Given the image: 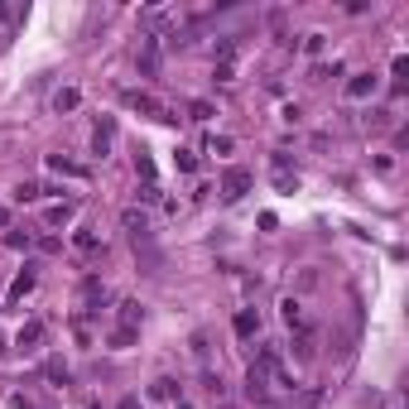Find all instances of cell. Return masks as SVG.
Wrapping results in <instances>:
<instances>
[{"instance_id": "19", "label": "cell", "mask_w": 409, "mask_h": 409, "mask_svg": "<svg viewBox=\"0 0 409 409\" xmlns=\"http://www.w3.org/2000/svg\"><path fill=\"white\" fill-rule=\"evenodd\" d=\"M39 198H44L39 183H19V188H15V203H39Z\"/></svg>"}, {"instance_id": "23", "label": "cell", "mask_w": 409, "mask_h": 409, "mask_svg": "<svg viewBox=\"0 0 409 409\" xmlns=\"http://www.w3.org/2000/svg\"><path fill=\"white\" fill-rule=\"evenodd\" d=\"M322 48H327V34H308V39H304V53H308V58H318Z\"/></svg>"}, {"instance_id": "8", "label": "cell", "mask_w": 409, "mask_h": 409, "mask_svg": "<svg viewBox=\"0 0 409 409\" xmlns=\"http://www.w3.org/2000/svg\"><path fill=\"white\" fill-rule=\"evenodd\" d=\"M280 313H284V322H289L294 332H313V327H308V313H304V304H299V299H284V304H280Z\"/></svg>"}, {"instance_id": "6", "label": "cell", "mask_w": 409, "mask_h": 409, "mask_svg": "<svg viewBox=\"0 0 409 409\" xmlns=\"http://www.w3.org/2000/svg\"><path fill=\"white\" fill-rule=\"evenodd\" d=\"M376 92V73H356L352 82H347V102H366Z\"/></svg>"}, {"instance_id": "13", "label": "cell", "mask_w": 409, "mask_h": 409, "mask_svg": "<svg viewBox=\"0 0 409 409\" xmlns=\"http://www.w3.org/2000/svg\"><path fill=\"white\" fill-rule=\"evenodd\" d=\"M106 299H111V294H106V284H102V280H87V284H82V304H87V313H97V308H102Z\"/></svg>"}, {"instance_id": "1", "label": "cell", "mask_w": 409, "mask_h": 409, "mask_svg": "<svg viewBox=\"0 0 409 409\" xmlns=\"http://www.w3.org/2000/svg\"><path fill=\"white\" fill-rule=\"evenodd\" d=\"M159 58H164V39L159 34H140V53H135V68L145 78H159Z\"/></svg>"}, {"instance_id": "29", "label": "cell", "mask_w": 409, "mask_h": 409, "mask_svg": "<svg viewBox=\"0 0 409 409\" xmlns=\"http://www.w3.org/2000/svg\"><path fill=\"white\" fill-rule=\"evenodd\" d=\"M174 409H193V405H183V400H179V405H174Z\"/></svg>"}, {"instance_id": "26", "label": "cell", "mask_w": 409, "mask_h": 409, "mask_svg": "<svg viewBox=\"0 0 409 409\" xmlns=\"http://www.w3.org/2000/svg\"><path fill=\"white\" fill-rule=\"evenodd\" d=\"M179 169H183V174H193V169H198V159H193V149H179Z\"/></svg>"}, {"instance_id": "32", "label": "cell", "mask_w": 409, "mask_h": 409, "mask_svg": "<svg viewBox=\"0 0 409 409\" xmlns=\"http://www.w3.org/2000/svg\"><path fill=\"white\" fill-rule=\"evenodd\" d=\"M221 409H236V405H221Z\"/></svg>"}, {"instance_id": "5", "label": "cell", "mask_w": 409, "mask_h": 409, "mask_svg": "<svg viewBox=\"0 0 409 409\" xmlns=\"http://www.w3.org/2000/svg\"><path fill=\"white\" fill-rule=\"evenodd\" d=\"M111 145H116V120L106 116L102 125L92 130V154H97V159H106V154H111Z\"/></svg>"}, {"instance_id": "20", "label": "cell", "mask_w": 409, "mask_h": 409, "mask_svg": "<svg viewBox=\"0 0 409 409\" xmlns=\"http://www.w3.org/2000/svg\"><path fill=\"white\" fill-rule=\"evenodd\" d=\"M203 385H207V395H212V400H226V381H221V376H212V371H207Z\"/></svg>"}, {"instance_id": "22", "label": "cell", "mask_w": 409, "mask_h": 409, "mask_svg": "<svg viewBox=\"0 0 409 409\" xmlns=\"http://www.w3.org/2000/svg\"><path fill=\"white\" fill-rule=\"evenodd\" d=\"M188 347H193V356L207 366V352H212V347H207V332H193V337H188Z\"/></svg>"}, {"instance_id": "27", "label": "cell", "mask_w": 409, "mask_h": 409, "mask_svg": "<svg viewBox=\"0 0 409 409\" xmlns=\"http://www.w3.org/2000/svg\"><path fill=\"white\" fill-rule=\"evenodd\" d=\"M188 111H193V120H212V106H207V102H193Z\"/></svg>"}, {"instance_id": "14", "label": "cell", "mask_w": 409, "mask_h": 409, "mask_svg": "<svg viewBox=\"0 0 409 409\" xmlns=\"http://www.w3.org/2000/svg\"><path fill=\"white\" fill-rule=\"evenodd\" d=\"M120 221H125V231H130V236H140V231H149V217H145L140 207H125V212H120Z\"/></svg>"}, {"instance_id": "24", "label": "cell", "mask_w": 409, "mask_h": 409, "mask_svg": "<svg viewBox=\"0 0 409 409\" xmlns=\"http://www.w3.org/2000/svg\"><path fill=\"white\" fill-rule=\"evenodd\" d=\"M212 78H217V82H231V78H236V63H217Z\"/></svg>"}, {"instance_id": "15", "label": "cell", "mask_w": 409, "mask_h": 409, "mask_svg": "<svg viewBox=\"0 0 409 409\" xmlns=\"http://www.w3.org/2000/svg\"><path fill=\"white\" fill-rule=\"evenodd\" d=\"M154 395H159V400H169V405H179V395H183V390H179V381L159 376V381H154Z\"/></svg>"}, {"instance_id": "11", "label": "cell", "mask_w": 409, "mask_h": 409, "mask_svg": "<svg viewBox=\"0 0 409 409\" xmlns=\"http://www.w3.org/2000/svg\"><path fill=\"white\" fill-rule=\"evenodd\" d=\"M48 169L63 174V179H87V164H73V159H63V154H48Z\"/></svg>"}, {"instance_id": "25", "label": "cell", "mask_w": 409, "mask_h": 409, "mask_svg": "<svg viewBox=\"0 0 409 409\" xmlns=\"http://www.w3.org/2000/svg\"><path fill=\"white\" fill-rule=\"evenodd\" d=\"M207 149H212V154H231V140H226V135H217V140H207Z\"/></svg>"}, {"instance_id": "10", "label": "cell", "mask_w": 409, "mask_h": 409, "mask_svg": "<svg viewBox=\"0 0 409 409\" xmlns=\"http://www.w3.org/2000/svg\"><path fill=\"white\" fill-rule=\"evenodd\" d=\"M78 106H82V92H78V87H58V92H53V111H58V116H68V111H78Z\"/></svg>"}, {"instance_id": "18", "label": "cell", "mask_w": 409, "mask_h": 409, "mask_svg": "<svg viewBox=\"0 0 409 409\" xmlns=\"http://www.w3.org/2000/svg\"><path fill=\"white\" fill-rule=\"evenodd\" d=\"M44 376H48L53 385H68V361H58V356H53V361L44 366Z\"/></svg>"}, {"instance_id": "12", "label": "cell", "mask_w": 409, "mask_h": 409, "mask_svg": "<svg viewBox=\"0 0 409 409\" xmlns=\"http://www.w3.org/2000/svg\"><path fill=\"white\" fill-rule=\"evenodd\" d=\"M34 280H39V275H34V265H24V270L15 275V284H10V304H19V299L34 289Z\"/></svg>"}, {"instance_id": "3", "label": "cell", "mask_w": 409, "mask_h": 409, "mask_svg": "<svg viewBox=\"0 0 409 409\" xmlns=\"http://www.w3.org/2000/svg\"><path fill=\"white\" fill-rule=\"evenodd\" d=\"M231 332H236L241 342L260 337V313H255V308H236V318H231Z\"/></svg>"}, {"instance_id": "17", "label": "cell", "mask_w": 409, "mask_h": 409, "mask_svg": "<svg viewBox=\"0 0 409 409\" xmlns=\"http://www.w3.org/2000/svg\"><path fill=\"white\" fill-rule=\"evenodd\" d=\"M135 337H140V327H116V332H111V337H106V342H111V347H116V352H120V347H130V342H135Z\"/></svg>"}, {"instance_id": "2", "label": "cell", "mask_w": 409, "mask_h": 409, "mask_svg": "<svg viewBox=\"0 0 409 409\" xmlns=\"http://www.w3.org/2000/svg\"><path fill=\"white\" fill-rule=\"evenodd\" d=\"M120 102L135 106V111H145V116H154V120H179V116H174L169 106L159 102V97H149V92H135V87H130V92H120Z\"/></svg>"}, {"instance_id": "16", "label": "cell", "mask_w": 409, "mask_h": 409, "mask_svg": "<svg viewBox=\"0 0 409 409\" xmlns=\"http://www.w3.org/2000/svg\"><path fill=\"white\" fill-rule=\"evenodd\" d=\"M73 212H78L73 203H58V207H48V212H44V221H48V226H63V221H73Z\"/></svg>"}, {"instance_id": "9", "label": "cell", "mask_w": 409, "mask_h": 409, "mask_svg": "<svg viewBox=\"0 0 409 409\" xmlns=\"http://www.w3.org/2000/svg\"><path fill=\"white\" fill-rule=\"evenodd\" d=\"M39 342H44V322H24V327L15 332V347H19V352H34Z\"/></svg>"}, {"instance_id": "4", "label": "cell", "mask_w": 409, "mask_h": 409, "mask_svg": "<svg viewBox=\"0 0 409 409\" xmlns=\"http://www.w3.org/2000/svg\"><path fill=\"white\" fill-rule=\"evenodd\" d=\"M246 188H251V174H246V169H226V179H221V198L236 203V198H246Z\"/></svg>"}, {"instance_id": "30", "label": "cell", "mask_w": 409, "mask_h": 409, "mask_svg": "<svg viewBox=\"0 0 409 409\" xmlns=\"http://www.w3.org/2000/svg\"><path fill=\"white\" fill-rule=\"evenodd\" d=\"M0 19H5V5H0Z\"/></svg>"}, {"instance_id": "31", "label": "cell", "mask_w": 409, "mask_h": 409, "mask_svg": "<svg viewBox=\"0 0 409 409\" xmlns=\"http://www.w3.org/2000/svg\"><path fill=\"white\" fill-rule=\"evenodd\" d=\"M87 409H102V405H87Z\"/></svg>"}, {"instance_id": "28", "label": "cell", "mask_w": 409, "mask_h": 409, "mask_svg": "<svg viewBox=\"0 0 409 409\" xmlns=\"http://www.w3.org/2000/svg\"><path fill=\"white\" fill-rule=\"evenodd\" d=\"M120 409H140V400H135V395H125V400H120Z\"/></svg>"}, {"instance_id": "21", "label": "cell", "mask_w": 409, "mask_h": 409, "mask_svg": "<svg viewBox=\"0 0 409 409\" xmlns=\"http://www.w3.org/2000/svg\"><path fill=\"white\" fill-rule=\"evenodd\" d=\"M5 246H10V251H29V246H34V236H29V231H10V236H5Z\"/></svg>"}, {"instance_id": "7", "label": "cell", "mask_w": 409, "mask_h": 409, "mask_svg": "<svg viewBox=\"0 0 409 409\" xmlns=\"http://www.w3.org/2000/svg\"><path fill=\"white\" fill-rule=\"evenodd\" d=\"M73 251H78V255H97V251H102V236H97L92 226H78V231H73Z\"/></svg>"}]
</instances>
